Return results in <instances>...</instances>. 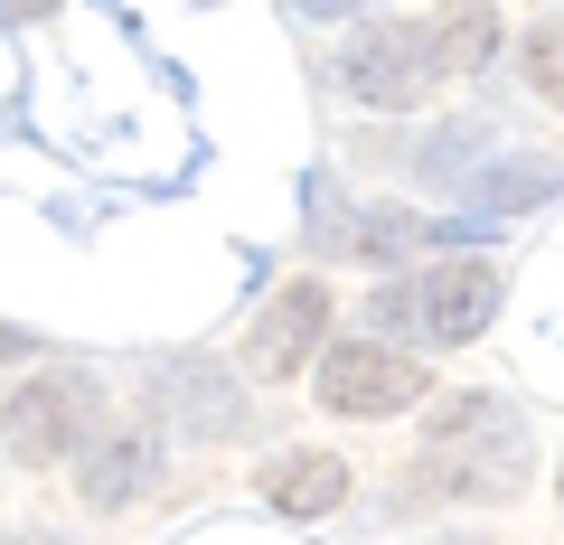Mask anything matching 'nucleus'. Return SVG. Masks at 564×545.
Segmentation results:
<instances>
[{"mask_svg":"<svg viewBox=\"0 0 564 545\" xmlns=\"http://www.w3.org/2000/svg\"><path fill=\"white\" fill-rule=\"evenodd\" d=\"M499 302H508V273H499V263H433V273L414 283V320H423V339H433V348L480 339V329L499 320Z\"/></svg>","mask_w":564,"mask_h":545,"instance_id":"f257e3e1","label":"nucleus"},{"mask_svg":"<svg viewBox=\"0 0 564 545\" xmlns=\"http://www.w3.org/2000/svg\"><path fill=\"white\" fill-rule=\"evenodd\" d=\"M423 395V367L404 358V348H329L321 358V404L329 414H404V404Z\"/></svg>","mask_w":564,"mask_h":545,"instance_id":"f03ea898","label":"nucleus"},{"mask_svg":"<svg viewBox=\"0 0 564 545\" xmlns=\"http://www.w3.org/2000/svg\"><path fill=\"white\" fill-rule=\"evenodd\" d=\"M339 85L367 103H414L433 85V57H423V29H358L339 47Z\"/></svg>","mask_w":564,"mask_h":545,"instance_id":"7ed1b4c3","label":"nucleus"},{"mask_svg":"<svg viewBox=\"0 0 564 545\" xmlns=\"http://www.w3.org/2000/svg\"><path fill=\"white\" fill-rule=\"evenodd\" d=\"M321 329H329V283H292L254 329H245V367H254V377H302V358L321 348Z\"/></svg>","mask_w":564,"mask_h":545,"instance_id":"20e7f679","label":"nucleus"},{"mask_svg":"<svg viewBox=\"0 0 564 545\" xmlns=\"http://www.w3.org/2000/svg\"><path fill=\"white\" fill-rule=\"evenodd\" d=\"M151 395L180 414L188 433H245V395L217 358H161L151 367Z\"/></svg>","mask_w":564,"mask_h":545,"instance_id":"39448f33","label":"nucleus"},{"mask_svg":"<svg viewBox=\"0 0 564 545\" xmlns=\"http://www.w3.org/2000/svg\"><path fill=\"white\" fill-rule=\"evenodd\" d=\"M76 414H85V377H39V385H20L10 395V451L20 461H57L66 443H76Z\"/></svg>","mask_w":564,"mask_h":545,"instance_id":"423d86ee","label":"nucleus"},{"mask_svg":"<svg viewBox=\"0 0 564 545\" xmlns=\"http://www.w3.org/2000/svg\"><path fill=\"white\" fill-rule=\"evenodd\" d=\"M151 480H161V451H151V433H141V424H113L95 451H85V499H95V508L141 499Z\"/></svg>","mask_w":564,"mask_h":545,"instance_id":"0eeeda50","label":"nucleus"},{"mask_svg":"<svg viewBox=\"0 0 564 545\" xmlns=\"http://www.w3.org/2000/svg\"><path fill=\"white\" fill-rule=\"evenodd\" d=\"M263 499L282 517H329L348 499V461H329V451H282V461H263Z\"/></svg>","mask_w":564,"mask_h":545,"instance_id":"6e6552de","label":"nucleus"},{"mask_svg":"<svg viewBox=\"0 0 564 545\" xmlns=\"http://www.w3.org/2000/svg\"><path fill=\"white\" fill-rule=\"evenodd\" d=\"M423 57H433V76H470V66H489L499 57V10H489V0H452L443 20L423 29Z\"/></svg>","mask_w":564,"mask_h":545,"instance_id":"1a4fd4ad","label":"nucleus"},{"mask_svg":"<svg viewBox=\"0 0 564 545\" xmlns=\"http://www.w3.org/2000/svg\"><path fill=\"white\" fill-rule=\"evenodd\" d=\"M545 188H555V170H545V161H508V170H489L470 198H480L489 217H518V207H545Z\"/></svg>","mask_w":564,"mask_h":545,"instance_id":"9d476101","label":"nucleus"},{"mask_svg":"<svg viewBox=\"0 0 564 545\" xmlns=\"http://www.w3.org/2000/svg\"><path fill=\"white\" fill-rule=\"evenodd\" d=\"M527 76H536V95L555 103V29H536V39H527Z\"/></svg>","mask_w":564,"mask_h":545,"instance_id":"9b49d317","label":"nucleus"},{"mask_svg":"<svg viewBox=\"0 0 564 545\" xmlns=\"http://www.w3.org/2000/svg\"><path fill=\"white\" fill-rule=\"evenodd\" d=\"M414 320V302H404V292H377V302H367V329H404Z\"/></svg>","mask_w":564,"mask_h":545,"instance_id":"f8f14e48","label":"nucleus"},{"mask_svg":"<svg viewBox=\"0 0 564 545\" xmlns=\"http://www.w3.org/2000/svg\"><path fill=\"white\" fill-rule=\"evenodd\" d=\"M10 358H29V329H0V367Z\"/></svg>","mask_w":564,"mask_h":545,"instance_id":"ddd939ff","label":"nucleus"},{"mask_svg":"<svg viewBox=\"0 0 564 545\" xmlns=\"http://www.w3.org/2000/svg\"><path fill=\"white\" fill-rule=\"evenodd\" d=\"M302 10L311 20H339V10H358V0H302Z\"/></svg>","mask_w":564,"mask_h":545,"instance_id":"4468645a","label":"nucleus"}]
</instances>
